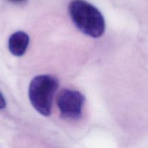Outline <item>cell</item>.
Here are the masks:
<instances>
[{
	"instance_id": "obj_1",
	"label": "cell",
	"mask_w": 148,
	"mask_h": 148,
	"mask_svg": "<svg viewBox=\"0 0 148 148\" xmlns=\"http://www.w3.org/2000/svg\"><path fill=\"white\" fill-rule=\"evenodd\" d=\"M68 11L73 23L83 33L92 38L102 36L105 21L97 7L84 0H73Z\"/></svg>"
},
{
	"instance_id": "obj_2",
	"label": "cell",
	"mask_w": 148,
	"mask_h": 148,
	"mask_svg": "<svg viewBox=\"0 0 148 148\" xmlns=\"http://www.w3.org/2000/svg\"><path fill=\"white\" fill-rule=\"evenodd\" d=\"M58 87L59 81L52 75H38L32 79L29 85V99L39 114L44 116L50 115L54 95Z\"/></svg>"
},
{
	"instance_id": "obj_3",
	"label": "cell",
	"mask_w": 148,
	"mask_h": 148,
	"mask_svg": "<svg viewBox=\"0 0 148 148\" xmlns=\"http://www.w3.org/2000/svg\"><path fill=\"white\" fill-rule=\"evenodd\" d=\"M85 103L84 95L77 90L63 89L59 92L57 104L63 118L78 119L82 114Z\"/></svg>"
},
{
	"instance_id": "obj_4",
	"label": "cell",
	"mask_w": 148,
	"mask_h": 148,
	"mask_svg": "<svg viewBox=\"0 0 148 148\" xmlns=\"http://www.w3.org/2000/svg\"><path fill=\"white\" fill-rule=\"evenodd\" d=\"M29 36L23 31H17L11 35L8 40L9 50L16 56H21L26 53L28 46Z\"/></svg>"
},
{
	"instance_id": "obj_5",
	"label": "cell",
	"mask_w": 148,
	"mask_h": 148,
	"mask_svg": "<svg viewBox=\"0 0 148 148\" xmlns=\"http://www.w3.org/2000/svg\"><path fill=\"white\" fill-rule=\"evenodd\" d=\"M6 107V100L4 95L0 92V110L3 109Z\"/></svg>"
},
{
	"instance_id": "obj_6",
	"label": "cell",
	"mask_w": 148,
	"mask_h": 148,
	"mask_svg": "<svg viewBox=\"0 0 148 148\" xmlns=\"http://www.w3.org/2000/svg\"><path fill=\"white\" fill-rule=\"evenodd\" d=\"M9 1H12V2H14V3H20V2H23V1H26V0H9Z\"/></svg>"
}]
</instances>
